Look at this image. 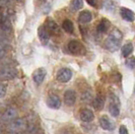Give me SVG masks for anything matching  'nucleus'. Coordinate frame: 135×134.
<instances>
[{
  "label": "nucleus",
  "mask_w": 135,
  "mask_h": 134,
  "mask_svg": "<svg viewBox=\"0 0 135 134\" xmlns=\"http://www.w3.org/2000/svg\"><path fill=\"white\" fill-rule=\"evenodd\" d=\"M119 134H129L127 127H125L124 125H121L119 127Z\"/></svg>",
  "instance_id": "cd10ccee"
},
{
  "label": "nucleus",
  "mask_w": 135,
  "mask_h": 134,
  "mask_svg": "<svg viewBox=\"0 0 135 134\" xmlns=\"http://www.w3.org/2000/svg\"><path fill=\"white\" fill-rule=\"evenodd\" d=\"M120 15H121L122 18L124 20H126V21L132 22V21H134V20H135L134 12H133L132 10L128 9V8H126V7H121V8H120Z\"/></svg>",
  "instance_id": "ddd939ff"
},
{
  "label": "nucleus",
  "mask_w": 135,
  "mask_h": 134,
  "mask_svg": "<svg viewBox=\"0 0 135 134\" xmlns=\"http://www.w3.org/2000/svg\"><path fill=\"white\" fill-rule=\"evenodd\" d=\"M100 126H101L104 130H114L115 125L112 121L109 119L107 116H103L100 118Z\"/></svg>",
  "instance_id": "2eb2a0df"
},
{
  "label": "nucleus",
  "mask_w": 135,
  "mask_h": 134,
  "mask_svg": "<svg viewBox=\"0 0 135 134\" xmlns=\"http://www.w3.org/2000/svg\"><path fill=\"white\" fill-rule=\"evenodd\" d=\"M68 51L73 55H80L84 51V47L79 41L77 40H71L68 42L67 44Z\"/></svg>",
  "instance_id": "20e7f679"
},
{
  "label": "nucleus",
  "mask_w": 135,
  "mask_h": 134,
  "mask_svg": "<svg viewBox=\"0 0 135 134\" xmlns=\"http://www.w3.org/2000/svg\"><path fill=\"white\" fill-rule=\"evenodd\" d=\"M62 28L66 32V33L72 34L74 31V26H73V22L70 20H65L62 23Z\"/></svg>",
  "instance_id": "6ab92c4d"
},
{
  "label": "nucleus",
  "mask_w": 135,
  "mask_h": 134,
  "mask_svg": "<svg viewBox=\"0 0 135 134\" xmlns=\"http://www.w3.org/2000/svg\"><path fill=\"white\" fill-rule=\"evenodd\" d=\"M86 1H88V4H90V5H91V6H98V4H99V3H98V2H99V0H86Z\"/></svg>",
  "instance_id": "c756f323"
},
{
  "label": "nucleus",
  "mask_w": 135,
  "mask_h": 134,
  "mask_svg": "<svg viewBox=\"0 0 135 134\" xmlns=\"http://www.w3.org/2000/svg\"><path fill=\"white\" fill-rule=\"evenodd\" d=\"M83 7V0H72L71 9L73 11H78Z\"/></svg>",
  "instance_id": "4be33fe9"
},
{
  "label": "nucleus",
  "mask_w": 135,
  "mask_h": 134,
  "mask_svg": "<svg viewBox=\"0 0 135 134\" xmlns=\"http://www.w3.org/2000/svg\"><path fill=\"white\" fill-rule=\"evenodd\" d=\"M122 38H123V35L119 30L117 28L113 30V32H111L105 42V48L110 52H116L121 46Z\"/></svg>",
  "instance_id": "f257e3e1"
},
{
  "label": "nucleus",
  "mask_w": 135,
  "mask_h": 134,
  "mask_svg": "<svg viewBox=\"0 0 135 134\" xmlns=\"http://www.w3.org/2000/svg\"><path fill=\"white\" fill-rule=\"evenodd\" d=\"M11 4V0H0V7H8Z\"/></svg>",
  "instance_id": "a878e982"
},
{
  "label": "nucleus",
  "mask_w": 135,
  "mask_h": 134,
  "mask_svg": "<svg viewBox=\"0 0 135 134\" xmlns=\"http://www.w3.org/2000/svg\"><path fill=\"white\" fill-rule=\"evenodd\" d=\"M27 128V123L25 119H21V118H16L15 120L11 121L8 125V130L11 132V133H20L21 131L26 130Z\"/></svg>",
  "instance_id": "7ed1b4c3"
},
{
  "label": "nucleus",
  "mask_w": 135,
  "mask_h": 134,
  "mask_svg": "<svg viewBox=\"0 0 135 134\" xmlns=\"http://www.w3.org/2000/svg\"><path fill=\"white\" fill-rule=\"evenodd\" d=\"M107 4H106V8H107V10H109V11H114V9H115V5H114V3L113 2H111V1H107L106 2Z\"/></svg>",
  "instance_id": "bb28decb"
},
{
  "label": "nucleus",
  "mask_w": 135,
  "mask_h": 134,
  "mask_svg": "<svg viewBox=\"0 0 135 134\" xmlns=\"http://www.w3.org/2000/svg\"><path fill=\"white\" fill-rule=\"evenodd\" d=\"M45 23H46V28H47V30H49V31H51V32H53V33H55V34L60 33V27L56 23V21H55L54 20H52V18H47L46 21H45Z\"/></svg>",
  "instance_id": "dca6fc26"
},
{
  "label": "nucleus",
  "mask_w": 135,
  "mask_h": 134,
  "mask_svg": "<svg viewBox=\"0 0 135 134\" xmlns=\"http://www.w3.org/2000/svg\"><path fill=\"white\" fill-rule=\"evenodd\" d=\"M16 75H17L16 69L11 68V67L3 68L0 71V78L3 79V80H11V79L16 77Z\"/></svg>",
  "instance_id": "0eeeda50"
},
{
  "label": "nucleus",
  "mask_w": 135,
  "mask_h": 134,
  "mask_svg": "<svg viewBox=\"0 0 135 134\" xmlns=\"http://www.w3.org/2000/svg\"><path fill=\"white\" fill-rule=\"evenodd\" d=\"M16 117H17V111H16V109L12 107H9L4 111L3 115H1V121H3V122H9L10 123L11 121L15 120Z\"/></svg>",
  "instance_id": "6e6552de"
},
{
  "label": "nucleus",
  "mask_w": 135,
  "mask_h": 134,
  "mask_svg": "<svg viewBox=\"0 0 135 134\" xmlns=\"http://www.w3.org/2000/svg\"><path fill=\"white\" fill-rule=\"evenodd\" d=\"M5 56H6V50H5L4 48H1V47H0V59L4 58Z\"/></svg>",
  "instance_id": "c85d7f7f"
},
{
  "label": "nucleus",
  "mask_w": 135,
  "mask_h": 134,
  "mask_svg": "<svg viewBox=\"0 0 135 134\" xmlns=\"http://www.w3.org/2000/svg\"><path fill=\"white\" fill-rule=\"evenodd\" d=\"M110 26H111V25H110V21H109L107 18H103V20L100 21V23H99L98 27H97V31L101 34L106 33V32H108L109 31Z\"/></svg>",
  "instance_id": "a211bd4d"
},
{
  "label": "nucleus",
  "mask_w": 135,
  "mask_h": 134,
  "mask_svg": "<svg viewBox=\"0 0 135 134\" xmlns=\"http://www.w3.org/2000/svg\"><path fill=\"white\" fill-rule=\"evenodd\" d=\"M72 71L69 68H61L57 72V80L62 83H66L71 79Z\"/></svg>",
  "instance_id": "423d86ee"
},
{
  "label": "nucleus",
  "mask_w": 135,
  "mask_h": 134,
  "mask_svg": "<svg viewBox=\"0 0 135 134\" xmlns=\"http://www.w3.org/2000/svg\"><path fill=\"white\" fill-rule=\"evenodd\" d=\"M38 36H39V39H40V42L42 43V45L46 46L48 43H49L50 35H49V32H48V30L46 28V27L41 26L38 28Z\"/></svg>",
  "instance_id": "1a4fd4ad"
},
{
  "label": "nucleus",
  "mask_w": 135,
  "mask_h": 134,
  "mask_svg": "<svg viewBox=\"0 0 135 134\" xmlns=\"http://www.w3.org/2000/svg\"><path fill=\"white\" fill-rule=\"evenodd\" d=\"M14 1H20V0H14Z\"/></svg>",
  "instance_id": "2f4dec72"
},
{
  "label": "nucleus",
  "mask_w": 135,
  "mask_h": 134,
  "mask_svg": "<svg viewBox=\"0 0 135 134\" xmlns=\"http://www.w3.org/2000/svg\"><path fill=\"white\" fill-rule=\"evenodd\" d=\"M76 100V93L73 89H68L64 94V103L68 107H71L75 104Z\"/></svg>",
  "instance_id": "9d476101"
},
{
  "label": "nucleus",
  "mask_w": 135,
  "mask_h": 134,
  "mask_svg": "<svg viewBox=\"0 0 135 134\" xmlns=\"http://www.w3.org/2000/svg\"><path fill=\"white\" fill-rule=\"evenodd\" d=\"M91 18H93V14L88 10H83L78 15V21L81 23H88Z\"/></svg>",
  "instance_id": "f3484780"
},
{
  "label": "nucleus",
  "mask_w": 135,
  "mask_h": 134,
  "mask_svg": "<svg viewBox=\"0 0 135 134\" xmlns=\"http://www.w3.org/2000/svg\"><path fill=\"white\" fill-rule=\"evenodd\" d=\"M133 52V45L131 43H128L122 47V55L124 57H128Z\"/></svg>",
  "instance_id": "412c9836"
},
{
  "label": "nucleus",
  "mask_w": 135,
  "mask_h": 134,
  "mask_svg": "<svg viewBox=\"0 0 135 134\" xmlns=\"http://www.w3.org/2000/svg\"><path fill=\"white\" fill-rule=\"evenodd\" d=\"M60 134H70V133H68V132H65V131H64V132H61Z\"/></svg>",
  "instance_id": "7c9ffc66"
},
{
  "label": "nucleus",
  "mask_w": 135,
  "mask_h": 134,
  "mask_svg": "<svg viewBox=\"0 0 135 134\" xmlns=\"http://www.w3.org/2000/svg\"><path fill=\"white\" fill-rule=\"evenodd\" d=\"M5 94H6V87L4 84L0 83V99L5 97Z\"/></svg>",
  "instance_id": "393cba45"
},
{
  "label": "nucleus",
  "mask_w": 135,
  "mask_h": 134,
  "mask_svg": "<svg viewBox=\"0 0 135 134\" xmlns=\"http://www.w3.org/2000/svg\"><path fill=\"white\" fill-rule=\"evenodd\" d=\"M125 65L128 67L129 69H134L135 68V57H130L127 58L125 61Z\"/></svg>",
  "instance_id": "b1692460"
},
{
  "label": "nucleus",
  "mask_w": 135,
  "mask_h": 134,
  "mask_svg": "<svg viewBox=\"0 0 135 134\" xmlns=\"http://www.w3.org/2000/svg\"><path fill=\"white\" fill-rule=\"evenodd\" d=\"M0 27L3 32L9 33L12 28V23H11V17L8 14V12H5L1 15L0 17Z\"/></svg>",
  "instance_id": "39448f33"
},
{
  "label": "nucleus",
  "mask_w": 135,
  "mask_h": 134,
  "mask_svg": "<svg viewBox=\"0 0 135 134\" xmlns=\"http://www.w3.org/2000/svg\"><path fill=\"white\" fill-rule=\"evenodd\" d=\"M93 107L95 108V110H101L102 108L104 107V99L101 95L95 97V99L93 100Z\"/></svg>",
  "instance_id": "aec40b11"
},
{
  "label": "nucleus",
  "mask_w": 135,
  "mask_h": 134,
  "mask_svg": "<svg viewBox=\"0 0 135 134\" xmlns=\"http://www.w3.org/2000/svg\"><path fill=\"white\" fill-rule=\"evenodd\" d=\"M109 112L111 116H113L114 118H117L120 115V99L115 94L111 93L109 94Z\"/></svg>",
  "instance_id": "f03ea898"
},
{
  "label": "nucleus",
  "mask_w": 135,
  "mask_h": 134,
  "mask_svg": "<svg viewBox=\"0 0 135 134\" xmlns=\"http://www.w3.org/2000/svg\"><path fill=\"white\" fill-rule=\"evenodd\" d=\"M80 119L82 122H85V123H89L94 120L95 118V115H94V112L91 110H89L88 108H84L80 111Z\"/></svg>",
  "instance_id": "f8f14e48"
},
{
  "label": "nucleus",
  "mask_w": 135,
  "mask_h": 134,
  "mask_svg": "<svg viewBox=\"0 0 135 134\" xmlns=\"http://www.w3.org/2000/svg\"><path fill=\"white\" fill-rule=\"evenodd\" d=\"M47 105L51 109H59L61 106V100L58 95L56 94H51L47 99Z\"/></svg>",
  "instance_id": "4468645a"
},
{
  "label": "nucleus",
  "mask_w": 135,
  "mask_h": 134,
  "mask_svg": "<svg viewBox=\"0 0 135 134\" xmlns=\"http://www.w3.org/2000/svg\"><path fill=\"white\" fill-rule=\"evenodd\" d=\"M80 100L83 103H88L93 100V94L89 90H84L80 95Z\"/></svg>",
  "instance_id": "5701e85b"
},
{
  "label": "nucleus",
  "mask_w": 135,
  "mask_h": 134,
  "mask_svg": "<svg viewBox=\"0 0 135 134\" xmlns=\"http://www.w3.org/2000/svg\"><path fill=\"white\" fill-rule=\"evenodd\" d=\"M46 74H47V71H46L45 68H38L33 74V79H34L35 83L41 84L45 79Z\"/></svg>",
  "instance_id": "9b49d317"
}]
</instances>
